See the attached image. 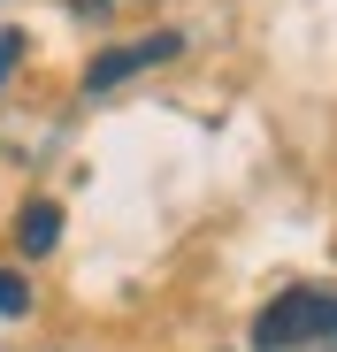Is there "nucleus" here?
I'll return each mask as SVG.
<instances>
[{
    "label": "nucleus",
    "instance_id": "obj_1",
    "mask_svg": "<svg viewBox=\"0 0 337 352\" xmlns=\"http://www.w3.org/2000/svg\"><path fill=\"white\" fill-rule=\"evenodd\" d=\"M253 352H337V291H276L253 322Z\"/></svg>",
    "mask_w": 337,
    "mask_h": 352
},
{
    "label": "nucleus",
    "instance_id": "obj_2",
    "mask_svg": "<svg viewBox=\"0 0 337 352\" xmlns=\"http://www.w3.org/2000/svg\"><path fill=\"white\" fill-rule=\"evenodd\" d=\"M177 54H184V31H153V38H131V46H107V54H92L85 92H116L123 77H138V69H161V62H177Z\"/></svg>",
    "mask_w": 337,
    "mask_h": 352
},
{
    "label": "nucleus",
    "instance_id": "obj_3",
    "mask_svg": "<svg viewBox=\"0 0 337 352\" xmlns=\"http://www.w3.org/2000/svg\"><path fill=\"white\" fill-rule=\"evenodd\" d=\"M16 245H23L31 261H46L54 245H62V207H54V199H31V207L16 214Z\"/></svg>",
    "mask_w": 337,
    "mask_h": 352
},
{
    "label": "nucleus",
    "instance_id": "obj_4",
    "mask_svg": "<svg viewBox=\"0 0 337 352\" xmlns=\"http://www.w3.org/2000/svg\"><path fill=\"white\" fill-rule=\"evenodd\" d=\"M0 314H8V322H23V314H31V283H23L16 268H0Z\"/></svg>",
    "mask_w": 337,
    "mask_h": 352
},
{
    "label": "nucleus",
    "instance_id": "obj_5",
    "mask_svg": "<svg viewBox=\"0 0 337 352\" xmlns=\"http://www.w3.org/2000/svg\"><path fill=\"white\" fill-rule=\"evenodd\" d=\"M23 69V31H0V85Z\"/></svg>",
    "mask_w": 337,
    "mask_h": 352
},
{
    "label": "nucleus",
    "instance_id": "obj_6",
    "mask_svg": "<svg viewBox=\"0 0 337 352\" xmlns=\"http://www.w3.org/2000/svg\"><path fill=\"white\" fill-rule=\"evenodd\" d=\"M69 8H77L85 23H100V16H116V8H146V0H69Z\"/></svg>",
    "mask_w": 337,
    "mask_h": 352
}]
</instances>
